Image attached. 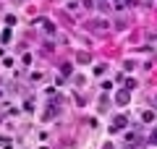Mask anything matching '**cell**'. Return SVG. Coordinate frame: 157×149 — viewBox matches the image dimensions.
Instances as JSON below:
<instances>
[{
	"label": "cell",
	"mask_w": 157,
	"mask_h": 149,
	"mask_svg": "<svg viewBox=\"0 0 157 149\" xmlns=\"http://www.w3.org/2000/svg\"><path fill=\"white\" fill-rule=\"evenodd\" d=\"M115 99H118V105H126V102L131 99V89H123V92H118V94H115Z\"/></svg>",
	"instance_id": "6da1fadb"
},
{
	"label": "cell",
	"mask_w": 157,
	"mask_h": 149,
	"mask_svg": "<svg viewBox=\"0 0 157 149\" xmlns=\"http://www.w3.org/2000/svg\"><path fill=\"white\" fill-rule=\"evenodd\" d=\"M126 123H128V120H126V115H118L115 120H113V128H110V131H121V128H126Z\"/></svg>",
	"instance_id": "7a4b0ae2"
},
{
	"label": "cell",
	"mask_w": 157,
	"mask_h": 149,
	"mask_svg": "<svg viewBox=\"0 0 157 149\" xmlns=\"http://www.w3.org/2000/svg\"><path fill=\"white\" fill-rule=\"evenodd\" d=\"M141 118H144V120L149 123V120H155V113H152V110H147V113H144V115H141Z\"/></svg>",
	"instance_id": "3957f363"
},
{
	"label": "cell",
	"mask_w": 157,
	"mask_h": 149,
	"mask_svg": "<svg viewBox=\"0 0 157 149\" xmlns=\"http://www.w3.org/2000/svg\"><path fill=\"white\" fill-rule=\"evenodd\" d=\"M152 144H157V131H152Z\"/></svg>",
	"instance_id": "277c9868"
}]
</instances>
